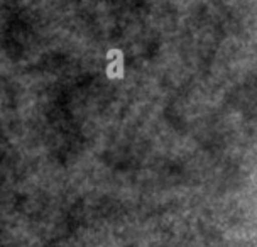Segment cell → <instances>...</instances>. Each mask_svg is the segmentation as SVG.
<instances>
[{"label": "cell", "instance_id": "6da1fadb", "mask_svg": "<svg viewBox=\"0 0 257 247\" xmlns=\"http://www.w3.org/2000/svg\"><path fill=\"white\" fill-rule=\"evenodd\" d=\"M108 78H122L123 76V63H122V53L118 51L117 54V61L110 63L108 65V71H107Z\"/></svg>", "mask_w": 257, "mask_h": 247}]
</instances>
